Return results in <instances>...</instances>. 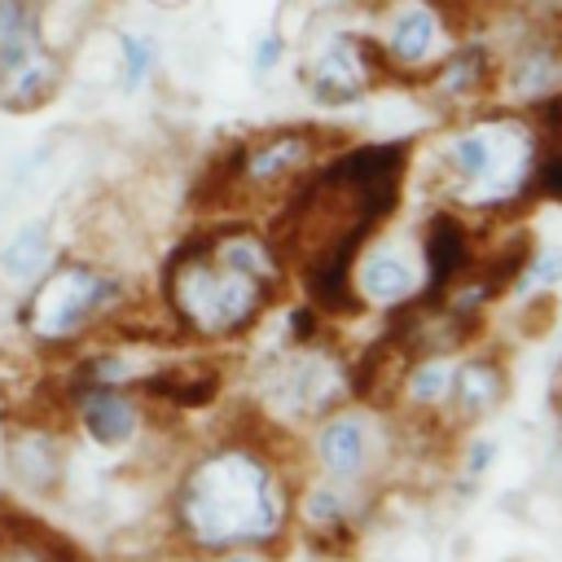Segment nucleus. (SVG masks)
<instances>
[{"label": "nucleus", "mask_w": 562, "mask_h": 562, "mask_svg": "<svg viewBox=\"0 0 562 562\" xmlns=\"http://www.w3.org/2000/svg\"><path fill=\"white\" fill-rule=\"evenodd\" d=\"M430 79V92L443 101V105H474L479 97H487L496 88V61L483 44H452L443 53V61L426 75Z\"/></svg>", "instance_id": "18"}, {"label": "nucleus", "mask_w": 562, "mask_h": 562, "mask_svg": "<svg viewBox=\"0 0 562 562\" xmlns=\"http://www.w3.org/2000/svg\"><path fill=\"white\" fill-rule=\"evenodd\" d=\"M448 382H452V356L448 351H426V356H413L404 364L395 400H404L408 413L439 422V413L448 404Z\"/></svg>", "instance_id": "21"}, {"label": "nucleus", "mask_w": 562, "mask_h": 562, "mask_svg": "<svg viewBox=\"0 0 562 562\" xmlns=\"http://www.w3.org/2000/svg\"><path fill=\"white\" fill-rule=\"evenodd\" d=\"M136 386L154 400H167L171 408H206L220 395V369L202 364V360L162 364V369H145L136 378Z\"/></svg>", "instance_id": "20"}, {"label": "nucleus", "mask_w": 562, "mask_h": 562, "mask_svg": "<svg viewBox=\"0 0 562 562\" xmlns=\"http://www.w3.org/2000/svg\"><path fill=\"white\" fill-rule=\"evenodd\" d=\"M110 48H114L110 57H114V83H119V92L136 97L154 79V70H158V40L149 31L123 26V31L110 35Z\"/></svg>", "instance_id": "23"}, {"label": "nucleus", "mask_w": 562, "mask_h": 562, "mask_svg": "<svg viewBox=\"0 0 562 562\" xmlns=\"http://www.w3.org/2000/svg\"><path fill=\"white\" fill-rule=\"evenodd\" d=\"M294 487L259 439H224L198 452L176 492H171V527L193 553H228V549H272L290 531Z\"/></svg>", "instance_id": "1"}, {"label": "nucleus", "mask_w": 562, "mask_h": 562, "mask_svg": "<svg viewBox=\"0 0 562 562\" xmlns=\"http://www.w3.org/2000/svg\"><path fill=\"white\" fill-rule=\"evenodd\" d=\"M307 448H312V465L321 470V479L342 483L351 492H369L395 457L391 417L378 404L347 400L334 413H325L321 422H312Z\"/></svg>", "instance_id": "7"}, {"label": "nucleus", "mask_w": 562, "mask_h": 562, "mask_svg": "<svg viewBox=\"0 0 562 562\" xmlns=\"http://www.w3.org/2000/svg\"><path fill=\"white\" fill-rule=\"evenodd\" d=\"M509 395V373L496 356H452V382H448V404L439 413V422L457 426H474L483 417H492Z\"/></svg>", "instance_id": "13"}, {"label": "nucleus", "mask_w": 562, "mask_h": 562, "mask_svg": "<svg viewBox=\"0 0 562 562\" xmlns=\"http://www.w3.org/2000/svg\"><path fill=\"white\" fill-rule=\"evenodd\" d=\"M496 83L509 105H540L562 92V31L522 35L496 70Z\"/></svg>", "instance_id": "12"}, {"label": "nucleus", "mask_w": 562, "mask_h": 562, "mask_svg": "<svg viewBox=\"0 0 562 562\" xmlns=\"http://www.w3.org/2000/svg\"><path fill=\"white\" fill-rule=\"evenodd\" d=\"M57 259V228L48 215H31L0 241V281L9 290H31Z\"/></svg>", "instance_id": "16"}, {"label": "nucleus", "mask_w": 562, "mask_h": 562, "mask_svg": "<svg viewBox=\"0 0 562 562\" xmlns=\"http://www.w3.org/2000/svg\"><path fill=\"white\" fill-rule=\"evenodd\" d=\"M149 9H162V13H176V9H184V4H193V0H145Z\"/></svg>", "instance_id": "29"}, {"label": "nucleus", "mask_w": 562, "mask_h": 562, "mask_svg": "<svg viewBox=\"0 0 562 562\" xmlns=\"http://www.w3.org/2000/svg\"><path fill=\"white\" fill-rule=\"evenodd\" d=\"M127 294H132L127 277L105 268L101 259L57 255L53 268L26 290L18 321L40 347H70L88 329H97L114 312H123Z\"/></svg>", "instance_id": "4"}, {"label": "nucleus", "mask_w": 562, "mask_h": 562, "mask_svg": "<svg viewBox=\"0 0 562 562\" xmlns=\"http://www.w3.org/2000/svg\"><path fill=\"white\" fill-rule=\"evenodd\" d=\"M290 522L303 527V536L316 544V549H347L351 536H356V522H360V505H356V492L342 487V483H303L294 492V509H290Z\"/></svg>", "instance_id": "14"}, {"label": "nucleus", "mask_w": 562, "mask_h": 562, "mask_svg": "<svg viewBox=\"0 0 562 562\" xmlns=\"http://www.w3.org/2000/svg\"><path fill=\"white\" fill-rule=\"evenodd\" d=\"M417 255H422V272H426V299L443 294L457 277H465L474 263V246H470L461 211L443 206V211L426 215V224L417 228Z\"/></svg>", "instance_id": "15"}, {"label": "nucleus", "mask_w": 562, "mask_h": 562, "mask_svg": "<svg viewBox=\"0 0 562 562\" xmlns=\"http://www.w3.org/2000/svg\"><path fill=\"white\" fill-rule=\"evenodd\" d=\"M553 285H562V246L527 250L522 263H518V272H514V281H509V290L518 299H527V303L540 299V294H549Z\"/></svg>", "instance_id": "24"}, {"label": "nucleus", "mask_w": 562, "mask_h": 562, "mask_svg": "<svg viewBox=\"0 0 562 562\" xmlns=\"http://www.w3.org/2000/svg\"><path fill=\"white\" fill-rule=\"evenodd\" d=\"M457 44V9L448 0H386L373 31V53L386 75H430Z\"/></svg>", "instance_id": "8"}, {"label": "nucleus", "mask_w": 562, "mask_h": 562, "mask_svg": "<svg viewBox=\"0 0 562 562\" xmlns=\"http://www.w3.org/2000/svg\"><path fill=\"white\" fill-rule=\"evenodd\" d=\"M44 48L53 44L44 40L40 0H0V79L26 66Z\"/></svg>", "instance_id": "22"}, {"label": "nucleus", "mask_w": 562, "mask_h": 562, "mask_svg": "<svg viewBox=\"0 0 562 562\" xmlns=\"http://www.w3.org/2000/svg\"><path fill=\"white\" fill-rule=\"evenodd\" d=\"M277 281H263L237 268L228 255L215 250L211 233L184 237L158 272L162 312L176 321L184 338L198 342H228L259 325V316L277 299Z\"/></svg>", "instance_id": "3"}, {"label": "nucleus", "mask_w": 562, "mask_h": 562, "mask_svg": "<svg viewBox=\"0 0 562 562\" xmlns=\"http://www.w3.org/2000/svg\"><path fill=\"white\" fill-rule=\"evenodd\" d=\"M4 562H48V558H40V553H31V549H18V544H9V558Z\"/></svg>", "instance_id": "28"}, {"label": "nucleus", "mask_w": 562, "mask_h": 562, "mask_svg": "<svg viewBox=\"0 0 562 562\" xmlns=\"http://www.w3.org/2000/svg\"><path fill=\"white\" fill-rule=\"evenodd\" d=\"M382 79H386V70L373 53V40H360V35H329L307 57V70H303L312 101L325 110L360 105Z\"/></svg>", "instance_id": "10"}, {"label": "nucleus", "mask_w": 562, "mask_h": 562, "mask_svg": "<svg viewBox=\"0 0 562 562\" xmlns=\"http://www.w3.org/2000/svg\"><path fill=\"white\" fill-rule=\"evenodd\" d=\"M465 461H461V470L470 474V479H479L492 461H496V443L492 439H474V443H465V452H461Z\"/></svg>", "instance_id": "26"}, {"label": "nucleus", "mask_w": 562, "mask_h": 562, "mask_svg": "<svg viewBox=\"0 0 562 562\" xmlns=\"http://www.w3.org/2000/svg\"><path fill=\"white\" fill-rule=\"evenodd\" d=\"M40 4H44V0H40Z\"/></svg>", "instance_id": "30"}, {"label": "nucleus", "mask_w": 562, "mask_h": 562, "mask_svg": "<svg viewBox=\"0 0 562 562\" xmlns=\"http://www.w3.org/2000/svg\"><path fill=\"white\" fill-rule=\"evenodd\" d=\"M351 299L360 312H404L426 299V272L417 255V233H369L351 255Z\"/></svg>", "instance_id": "9"}, {"label": "nucleus", "mask_w": 562, "mask_h": 562, "mask_svg": "<svg viewBox=\"0 0 562 562\" xmlns=\"http://www.w3.org/2000/svg\"><path fill=\"white\" fill-rule=\"evenodd\" d=\"M285 53H290V44L268 26V31H259L255 40H250V75H272L281 61H285Z\"/></svg>", "instance_id": "25"}, {"label": "nucleus", "mask_w": 562, "mask_h": 562, "mask_svg": "<svg viewBox=\"0 0 562 562\" xmlns=\"http://www.w3.org/2000/svg\"><path fill=\"white\" fill-rule=\"evenodd\" d=\"M321 127H268L259 136L237 140L211 176V202H241V198H277L290 193L321 158H325Z\"/></svg>", "instance_id": "5"}, {"label": "nucleus", "mask_w": 562, "mask_h": 562, "mask_svg": "<svg viewBox=\"0 0 562 562\" xmlns=\"http://www.w3.org/2000/svg\"><path fill=\"white\" fill-rule=\"evenodd\" d=\"M215 562H263L259 549H228V553H215Z\"/></svg>", "instance_id": "27"}, {"label": "nucleus", "mask_w": 562, "mask_h": 562, "mask_svg": "<svg viewBox=\"0 0 562 562\" xmlns=\"http://www.w3.org/2000/svg\"><path fill=\"white\" fill-rule=\"evenodd\" d=\"M351 400V360H342L334 347L312 342H285L259 378V404L263 422L272 426H312L338 404Z\"/></svg>", "instance_id": "6"}, {"label": "nucleus", "mask_w": 562, "mask_h": 562, "mask_svg": "<svg viewBox=\"0 0 562 562\" xmlns=\"http://www.w3.org/2000/svg\"><path fill=\"white\" fill-rule=\"evenodd\" d=\"M540 158V127L531 114L492 110L452 123L426 149V184L448 211H509L531 198Z\"/></svg>", "instance_id": "2"}, {"label": "nucleus", "mask_w": 562, "mask_h": 562, "mask_svg": "<svg viewBox=\"0 0 562 562\" xmlns=\"http://www.w3.org/2000/svg\"><path fill=\"white\" fill-rule=\"evenodd\" d=\"M66 470V452L61 439L53 435V426H26L18 422V435L9 439V474L18 479V487L35 492V496H53Z\"/></svg>", "instance_id": "19"}, {"label": "nucleus", "mask_w": 562, "mask_h": 562, "mask_svg": "<svg viewBox=\"0 0 562 562\" xmlns=\"http://www.w3.org/2000/svg\"><path fill=\"white\" fill-rule=\"evenodd\" d=\"M66 79H70V57L61 48H44L26 66H18L13 75L0 79V110L4 114H40L44 105H53L61 97Z\"/></svg>", "instance_id": "17"}, {"label": "nucleus", "mask_w": 562, "mask_h": 562, "mask_svg": "<svg viewBox=\"0 0 562 562\" xmlns=\"http://www.w3.org/2000/svg\"><path fill=\"white\" fill-rule=\"evenodd\" d=\"M66 408L79 422V430L97 443V448H127L140 430V404L127 386H110V382H83L70 378L61 382Z\"/></svg>", "instance_id": "11"}]
</instances>
